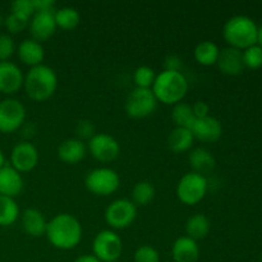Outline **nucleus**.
<instances>
[{"label": "nucleus", "mask_w": 262, "mask_h": 262, "mask_svg": "<svg viewBox=\"0 0 262 262\" xmlns=\"http://www.w3.org/2000/svg\"><path fill=\"white\" fill-rule=\"evenodd\" d=\"M58 74L51 67L40 64L30 68L25 74L23 89L31 100L37 102L46 101L55 94L58 89Z\"/></svg>", "instance_id": "2"}, {"label": "nucleus", "mask_w": 262, "mask_h": 262, "mask_svg": "<svg viewBox=\"0 0 262 262\" xmlns=\"http://www.w3.org/2000/svg\"><path fill=\"white\" fill-rule=\"evenodd\" d=\"M155 187L148 181H140L135 184L130 193V201L136 206H146L155 199Z\"/></svg>", "instance_id": "27"}, {"label": "nucleus", "mask_w": 262, "mask_h": 262, "mask_svg": "<svg viewBox=\"0 0 262 262\" xmlns=\"http://www.w3.org/2000/svg\"><path fill=\"white\" fill-rule=\"evenodd\" d=\"M161 262H173V261H161Z\"/></svg>", "instance_id": "44"}, {"label": "nucleus", "mask_w": 262, "mask_h": 262, "mask_svg": "<svg viewBox=\"0 0 262 262\" xmlns=\"http://www.w3.org/2000/svg\"><path fill=\"white\" fill-rule=\"evenodd\" d=\"M26 122V106L17 99L8 97L0 101V132L13 133Z\"/></svg>", "instance_id": "10"}, {"label": "nucleus", "mask_w": 262, "mask_h": 262, "mask_svg": "<svg viewBox=\"0 0 262 262\" xmlns=\"http://www.w3.org/2000/svg\"><path fill=\"white\" fill-rule=\"evenodd\" d=\"M220 49L215 42L210 40L201 41L196 45L193 50V56L200 66L211 67L216 64Z\"/></svg>", "instance_id": "25"}, {"label": "nucleus", "mask_w": 262, "mask_h": 262, "mask_svg": "<svg viewBox=\"0 0 262 262\" xmlns=\"http://www.w3.org/2000/svg\"><path fill=\"white\" fill-rule=\"evenodd\" d=\"M56 27L61 30H74L81 22L79 12L73 7H61L54 12Z\"/></svg>", "instance_id": "26"}, {"label": "nucleus", "mask_w": 262, "mask_h": 262, "mask_svg": "<svg viewBox=\"0 0 262 262\" xmlns=\"http://www.w3.org/2000/svg\"><path fill=\"white\" fill-rule=\"evenodd\" d=\"M243 54V63L245 67L250 69H258L262 67V48L256 45L250 46V48L242 50Z\"/></svg>", "instance_id": "32"}, {"label": "nucleus", "mask_w": 262, "mask_h": 262, "mask_svg": "<svg viewBox=\"0 0 262 262\" xmlns=\"http://www.w3.org/2000/svg\"><path fill=\"white\" fill-rule=\"evenodd\" d=\"M182 66V59L179 58L178 55L176 54H170L165 58L164 60V71H176V72H181Z\"/></svg>", "instance_id": "37"}, {"label": "nucleus", "mask_w": 262, "mask_h": 262, "mask_svg": "<svg viewBox=\"0 0 262 262\" xmlns=\"http://www.w3.org/2000/svg\"><path fill=\"white\" fill-rule=\"evenodd\" d=\"M105 222L112 229L122 230L130 227L137 217V206L130 199H118L105 210Z\"/></svg>", "instance_id": "9"}, {"label": "nucleus", "mask_w": 262, "mask_h": 262, "mask_svg": "<svg viewBox=\"0 0 262 262\" xmlns=\"http://www.w3.org/2000/svg\"><path fill=\"white\" fill-rule=\"evenodd\" d=\"M87 151L91 156L101 163L114 161L120 154V145L117 138L107 133H96L87 142Z\"/></svg>", "instance_id": "11"}, {"label": "nucleus", "mask_w": 262, "mask_h": 262, "mask_svg": "<svg viewBox=\"0 0 262 262\" xmlns=\"http://www.w3.org/2000/svg\"><path fill=\"white\" fill-rule=\"evenodd\" d=\"M17 53L19 60L30 68L42 64L43 58H45V50H43L42 43L33 38H25L18 45Z\"/></svg>", "instance_id": "19"}, {"label": "nucleus", "mask_w": 262, "mask_h": 262, "mask_svg": "<svg viewBox=\"0 0 262 262\" xmlns=\"http://www.w3.org/2000/svg\"><path fill=\"white\" fill-rule=\"evenodd\" d=\"M200 258L199 243L187 235H181L171 246L173 262H197Z\"/></svg>", "instance_id": "18"}, {"label": "nucleus", "mask_w": 262, "mask_h": 262, "mask_svg": "<svg viewBox=\"0 0 262 262\" xmlns=\"http://www.w3.org/2000/svg\"><path fill=\"white\" fill-rule=\"evenodd\" d=\"M154 95L159 102L176 105L183 101L188 92V79L182 72L161 71L156 74L152 87Z\"/></svg>", "instance_id": "3"}, {"label": "nucleus", "mask_w": 262, "mask_h": 262, "mask_svg": "<svg viewBox=\"0 0 262 262\" xmlns=\"http://www.w3.org/2000/svg\"><path fill=\"white\" fill-rule=\"evenodd\" d=\"M211 229V223L205 214H194L186 222V235L193 241L205 239Z\"/></svg>", "instance_id": "24"}, {"label": "nucleus", "mask_w": 262, "mask_h": 262, "mask_svg": "<svg viewBox=\"0 0 262 262\" xmlns=\"http://www.w3.org/2000/svg\"><path fill=\"white\" fill-rule=\"evenodd\" d=\"M135 262H161L158 250L151 245H142L135 251Z\"/></svg>", "instance_id": "33"}, {"label": "nucleus", "mask_w": 262, "mask_h": 262, "mask_svg": "<svg viewBox=\"0 0 262 262\" xmlns=\"http://www.w3.org/2000/svg\"><path fill=\"white\" fill-rule=\"evenodd\" d=\"M3 25H4V17L0 14V26H3Z\"/></svg>", "instance_id": "43"}, {"label": "nucleus", "mask_w": 262, "mask_h": 262, "mask_svg": "<svg viewBox=\"0 0 262 262\" xmlns=\"http://www.w3.org/2000/svg\"><path fill=\"white\" fill-rule=\"evenodd\" d=\"M31 17H27L25 14H20L17 12H10L7 17L4 18V26L10 33L22 32L23 30L28 27L30 25Z\"/></svg>", "instance_id": "31"}, {"label": "nucleus", "mask_w": 262, "mask_h": 262, "mask_svg": "<svg viewBox=\"0 0 262 262\" xmlns=\"http://www.w3.org/2000/svg\"><path fill=\"white\" fill-rule=\"evenodd\" d=\"M25 74L13 61H0V92L14 95L23 87Z\"/></svg>", "instance_id": "13"}, {"label": "nucleus", "mask_w": 262, "mask_h": 262, "mask_svg": "<svg viewBox=\"0 0 262 262\" xmlns=\"http://www.w3.org/2000/svg\"><path fill=\"white\" fill-rule=\"evenodd\" d=\"M256 43L262 48V25L257 28V42Z\"/></svg>", "instance_id": "41"}, {"label": "nucleus", "mask_w": 262, "mask_h": 262, "mask_svg": "<svg viewBox=\"0 0 262 262\" xmlns=\"http://www.w3.org/2000/svg\"><path fill=\"white\" fill-rule=\"evenodd\" d=\"M28 28L33 40L38 42L49 40L58 28L54 18V12H36L31 17Z\"/></svg>", "instance_id": "15"}, {"label": "nucleus", "mask_w": 262, "mask_h": 262, "mask_svg": "<svg viewBox=\"0 0 262 262\" xmlns=\"http://www.w3.org/2000/svg\"><path fill=\"white\" fill-rule=\"evenodd\" d=\"M191 132L194 140L206 143L216 142L223 136V125L217 118L207 115V117L194 120L191 127Z\"/></svg>", "instance_id": "14"}, {"label": "nucleus", "mask_w": 262, "mask_h": 262, "mask_svg": "<svg viewBox=\"0 0 262 262\" xmlns=\"http://www.w3.org/2000/svg\"><path fill=\"white\" fill-rule=\"evenodd\" d=\"M38 159H40V155H38L37 147L27 140L20 141L12 148L10 165L20 174L28 173L37 166Z\"/></svg>", "instance_id": "12"}, {"label": "nucleus", "mask_w": 262, "mask_h": 262, "mask_svg": "<svg viewBox=\"0 0 262 262\" xmlns=\"http://www.w3.org/2000/svg\"><path fill=\"white\" fill-rule=\"evenodd\" d=\"M194 137L188 128L176 127L168 136V147L171 152L182 154L189 151L193 146Z\"/></svg>", "instance_id": "23"}, {"label": "nucleus", "mask_w": 262, "mask_h": 262, "mask_svg": "<svg viewBox=\"0 0 262 262\" xmlns=\"http://www.w3.org/2000/svg\"><path fill=\"white\" fill-rule=\"evenodd\" d=\"M84 186L91 193L106 197L118 191L120 186V177L112 168H95L84 177Z\"/></svg>", "instance_id": "5"}, {"label": "nucleus", "mask_w": 262, "mask_h": 262, "mask_svg": "<svg viewBox=\"0 0 262 262\" xmlns=\"http://www.w3.org/2000/svg\"><path fill=\"white\" fill-rule=\"evenodd\" d=\"M33 8L36 12H55V2L54 0H32Z\"/></svg>", "instance_id": "38"}, {"label": "nucleus", "mask_w": 262, "mask_h": 262, "mask_svg": "<svg viewBox=\"0 0 262 262\" xmlns=\"http://www.w3.org/2000/svg\"><path fill=\"white\" fill-rule=\"evenodd\" d=\"M7 165V160H5V155L4 152H3L2 150H0V169L3 168V166Z\"/></svg>", "instance_id": "42"}, {"label": "nucleus", "mask_w": 262, "mask_h": 262, "mask_svg": "<svg viewBox=\"0 0 262 262\" xmlns=\"http://www.w3.org/2000/svg\"><path fill=\"white\" fill-rule=\"evenodd\" d=\"M188 163L193 173L204 177L211 174L216 165L214 155L205 147H196L189 151Z\"/></svg>", "instance_id": "21"}, {"label": "nucleus", "mask_w": 262, "mask_h": 262, "mask_svg": "<svg viewBox=\"0 0 262 262\" xmlns=\"http://www.w3.org/2000/svg\"><path fill=\"white\" fill-rule=\"evenodd\" d=\"M25 187L22 174L15 170L10 164L0 169V194L15 199L19 196Z\"/></svg>", "instance_id": "16"}, {"label": "nucleus", "mask_w": 262, "mask_h": 262, "mask_svg": "<svg viewBox=\"0 0 262 262\" xmlns=\"http://www.w3.org/2000/svg\"><path fill=\"white\" fill-rule=\"evenodd\" d=\"M123 253L122 238L113 229L97 233L92 242V255L101 262H117Z\"/></svg>", "instance_id": "7"}, {"label": "nucleus", "mask_w": 262, "mask_h": 262, "mask_svg": "<svg viewBox=\"0 0 262 262\" xmlns=\"http://www.w3.org/2000/svg\"><path fill=\"white\" fill-rule=\"evenodd\" d=\"M76 135L78 136V140L90 141L95 135H96V129L91 120L82 119L76 124Z\"/></svg>", "instance_id": "35"}, {"label": "nucleus", "mask_w": 262, "mask_h": 262, "mask_svg": "<svg viewBox=\"0 0 262 262\" xmlns=\"http://www.w3.org/2000/svg\"><path fill=\"white\" fill-rule=\"evenodd\" d=\"M87 155V145L77 137L67 138L59 145L58 158L63 163L77 164Z\"/></svg>", "instance_id": "22"}, {"label": "nucleus", "mask_w": 262, "mask_h": 262, "mask_svg": "<svg viewBox=\"0 0 262 262\" xmlns=\"http://www.w3.org/2000/svg\"><path fill=\"white\" fill-rule=\"evenodd\" d=\"M15 51V42L9 33H0V61H7Z\"/></svg>", "instance_id": "34"}, {"label": "nucleus", "mask_w": 262, "mask_h": 262, "mask_svg": "<svg viewBox=\"0 0 262 262\" xmlns=\"http://www.w3.org/2000/svg\"><path fill=\"white\" fill-rule=\"evenodd\" d=\"M155 78V71L148 66H140L133 72V82L137 89H151Z\"/></svg>", "instance_id": "30"}, {"label": "nucleus", "mask_w": 262, "mask_h": 262, "mask_svg": "<svg viewBox=\"0 0 262 262\" xmlns=\"http://www.w3.org/2000/svg\"><path fill=\"white\" fill-rule=\"evenodd\" d=\"M158 102L152 90L135 87L125 100V113L133 119H143L155 112Z\"/></svg>", "instance_id": "8"}, {"label": "nucleus", "mask_w": 262, "mask_h": 262, "mask_svg": "<svg viewBox=\"0 0 262 262\" xmlns=\"http://www.w3.org/2000/svg\"><path fill=\"white\" fill-rule=\"evenodd\" d=\"M207 189H209V182L206 177L189 171L179 179L176 193L182 204L193 206L205 199Z\"/></svg>", "instance_id": "6"}, {"label": "nucleus", "mask_w": 262, "mask_h": 262, "mask_svg": "<svg viewBox=\"0 0 262 262\" xmlns=\"http://www.w3.org/2000/svg\"><path fill=\"white\" fill-rule=\"evenodd\" d=\"M10 12H17L20 14H25L27 17H32L35 14V8H33L32 0H14L12 3V10Z\"/></svg>", "instance_id": "36"}, {"label": "nucleus", "mask_w": 262, "mask_h": 262, "mask_svg": "<svg viewBox=\"0 0 262 262\" xmlns=\"http://www.w3.org/2000/svg\"><path fill=\"white\" fill-rule=\"evenodd\" d=\"M216 66L222 73L228 74V76H238L246 68L245 63H243L242 50L230 48V46L224 48L223 50H220Z\"/></svg>", "instance_id": "17"}, {"label": "nucleus", "mask_w": 262, "mask_h": 262, "mask_svg": "<svg viewBox=\"0 0 262 262\" xmlns=\"http://www.w3.org/2000/svg\"><path fill=\"white\" fill-rule=\"evenodd\" d=\"M20 223H22V228L26 234L33 238L45 235L48 222L40 210L33 209V207L26 209L20 215Z\"/></svg>", "instance_id": "20"}, {"label": "nucleus", "mask_w": 262, "mask_h": 262, "mask_svg": "<svg viewBox=\"0 0 262 262\" xmlns=\"http://www.w3.org/2000/svg\"><path fill=\"white\" fill-rule=\"evenodd\" d=\"M82 225L74 215L61 212L48 222L46 238L58 250H73L82 241Z\"/></svg>", "instance_id": "1"}, {"label": "nucleus", "mask_w": 262, "mask_h": 262, "mask_svg": "<svg viewBox=\"0 0 262 262\" xmlns=\"http://www.w3.org/2000/svg\"><path fill=\"white\" fill-rule=\"evenodd\" d=\"M171 120H173V123L176 124V127L188 128V129H191L192 124H193L194 120H196L193 110H192V105L187 104V102L184 101L173 105Z\"/></svg>", "instance_id": "29"}, {"label": "nucleus", "mask_w": 262, "mask_h": 262, "mask_svg": "<svg viewBox=\"0 0 262 262\" xmlns=\"http://www.w3.org/2000/svg\"><path fill=\"white\" fill-rule=\"evenodd\" d=\"M19 217V206L15 199L0 194V227L13 225Z\"/></svg>", "instance_id": "28"}, {"label": "nucleus", "mask_w": 262, "mask_h": 262, "mask_svg": "<svg viewBox=\"0 0 262 262\" xmlns=\"http://www.w3.org/2000/svg\"><path fill=\"white\" fill-rule=\"evenodd\" d=\"M257 25L247 15H234L225 22L223 36L230 48L245 50L257 42Z\"/></svg>", "instance_id": "4"}, {"label": "nucleus", "mask_w": 262, "mask_h": 262, "mask_svg": "<svg viewBox=\"0 0 262 262\" xmlns=\"http://www.w3.org/2000/svg\"><path fill=\"white\" fill-rule=\"evenodd\" d=\"M74 262H101L97 257H95L94 255H82L79 257H77Z\"/></svg>", "instance_id": "40"}, {"label": "nucleus", "mask_w": 262, "mask_h": 262, "mask_svg": "<svg viewBox=\"0 0 262 262\" xmlns=\"http://www.w3.org/2000/svg\"><path fill=\"white\" fill-rule=\"evenodd\" d=\"M192 110H193V114L196 117V119L210 115V106L205 101H196L194 104H192Z\"/></svg>", "instance_id": "39"}]
</instances>
